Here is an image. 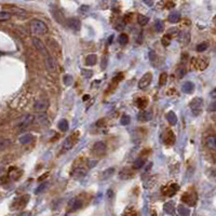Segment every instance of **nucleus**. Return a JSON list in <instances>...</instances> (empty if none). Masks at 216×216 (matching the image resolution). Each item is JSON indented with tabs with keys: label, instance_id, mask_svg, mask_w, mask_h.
I'll use <instances>...</instances> for the list:
<instances>
[{
	"label": "nucleus",
	"instance_id": "nucleus-1",
	"mask_svg": "<svg viewBox=\"0 0 216 216\" xmlns=\"http://www.w3.org/2000/svg\"><path fill=\"white\" fill-rule=\"evenodd\" d=\"M30 29L36 35H44L48 32V26L44 22L39 21V19H34L30 23Z\"/></svg>",
	"mask_w": 216,
	"mask_h": 216
},
{
	"label": "nucleus",
	"instance_id": "nucleus-2",
	"mask_svg": "<svg viewBox=\"0 0 216 216\" xmlns=\"http://www.w3.org/2000/svg\"><path fill=\"white\" fill-rule=\"evenodd\" d=\"M190 109L193 111V116H199L202 112V108H203V100L201 97H195L189 104Z\"/></svg>",
	"mask_w": 216,
	"mask_h": 216
},
{
	"label": "nucleus",
	"instance_id": "nucleus-3",
	"mask_svg": "<svg viewBox=\"0 0 216 216\" xmlns=\"http://www.w3.org/2000/svg\"><path fill=\"white\" fill-rule=\"evenodd\" d=\"M32 44H34V47L36 48V50L39 52V53H41L42 54L44 57H47V56H49L50 55V53L48 52V50H47V48H45V45H44V43L42 42V41L40 40V39H38V38H34L32 39Z\"/></svg>",
	"mask_w": 216,
	"mask_h": 216
},
{
	"label": "nucleus",
	"instance_id": "nucleus-4",
	"mask_svg": "<svg viewBox=\"0 0 216 216\" xmlns=\"http://www.w3.org/2000/svg\"><path fill=\"white\" fill-rule=\"evenodd\" d=\"M193 65L199 70H204L209 66V60L205 57H193Z\"/></svg>",
	"mask_w": 216,
	"mask_h": 216
},
{
	"label": "nucleus",
	"instance_id": "nucleus-5",
	"mask_svg": "<svg viewBox=\"0 0 216 216\" xmlns=\"http://www.w3.org/2000/svg\"><path fill=\"white\" fill-rule=\"evenodd\" d=\"M182 200L189 205H195L196 202H197V195H196L195 191L189 190L182 196Z\"/></svg>",
	"mask_w": 216,
	"mask_h": 216
},
{
	"label": "nucleus",
	"instance_id": "nucleus-6",
	"mask_svg": "<svg viewBox=\"0 0 216 216\" xmlns=\"http://www.w3.org/2000/svg\"><path fill=\"white\" fill-rule=\"evenodd\" d=\"M51 14L53 16V19L57 22L58 24H62V25H65V16L63 14V12L56 6H52L51 8Z\"/></svg>",
	"mask_w": 216,
	"mask_h": 216
},
{
	"label": "nucleus",
	"instance_id": "nucleus-7",
	"mask_svg": "<svg viewBox=\"0 0 216 216\" xmlns=\"http://www.w3.org/2000/svg\"><path fill=\"white\" fill-rule=\"evenodd\" d=\"M79 135H80L79 131H76L73 135H70V136L67 137V138L65 139V142H64V149L65 150L71 149V148H73V146L75 145V143L77 142V138L79 137Z\"/></svg>",
	"mask_w": 216,
	"mask_h": 216
},
{
	"label": "nucleus",
	"instance_id": "nucleus-8",
	"mask_svg": "<svg viewBox=\"0 0 216 216\" xmlns=\"http://www.w3.org/2000/svg\"><path fill=\"white\" fill-rule=\"evenodd\" d=\"M151 81H152V75H151V73L144 74V75L142 76L141 79H139L138 88L142 89V90H144V89H146L150 83H151Z\"/></svg>",
	"mask_w": 216,
	"mask_h": 216
},
{
	"label": "nucleus",
	"instance_id": "nucleus-9",
	"mask_svg": "<svg viewBox=\"0 0 216 216\" xmlns=\"http://www.w3.org/2000/svg\"><path fill=\"white\" fill-rule=\"evenodd\" d=\"M34 120H35V117L32 115H25L24 117H22V119L19 120L17 125H19V129H26L29 125H32Z\"/></svg>",
	"mask_w": 216,
	"mask_h": 216
},
{
	"label": "nucleus",
	"instance_id": "nucleus-10",
	"mask_svg": "<svg viewBox=\"0 0 216 216\" xmlns=\"http://www.w3.org/2000/svg\"><path fill=\"white\" fill-rule=\"evenodd\" d=\"M83 206V201H82L80 198H71L68 202V209L70 211H77V210H80V209Z\"/></svg>",
	"mask_w": 216,
	"mask_h": 216
},
{
	"label": "nucleus",
	"instance_id": "nucleus-11",
	"mask_svg": "<svg viewBox=\"0 0 216 216\" xmlns=\"http://www.w3.org/2000/svg\"><path fill=\"white\" fill-rule=\"evenodd\" d=\"M163 143L167 145H173L175 143V135H174L173 131L167 129L163 132Z\"/></svg>",
	"mask_w": 216,
	"mask_h": 216
},
{
	"label": "nucleus",
	"instance_id": "nucleus-12",
	"mask_svg": "<svg viewBox=\"0 0 216 216\" xmlns=\"http://www.w3.org/2000/svg\"><path fill=\"white\" fill-rule=\"evenodd\" d=\"M106 151V145L103 142H96L93 146V154L96 156H102Z\"/></svg>",
	"mask_w": 216,
	"mask_h": 216
},
{
	"label": "nucleus",
	"instance_id": "nucleus-13",
	"mask_svg": "<svg viewBox=\"0 0 216 216\" xmlns=\"http://www.w3.org/2000/svg\"><path fill=\"white\" fill-rule=\"evenodd\" d=\"M178 189H180V186L177 184H171L163 189V193L165 196H167V197H172V196H174L177 193Z\"/></svg>",
	"mask_w": 216,
	"mask_h": 216
},
{
	"label": "nucleus",
	"instance_id": "nucleus-14",
	"mask_svg": "<svg viewBox=\"0 0 216 216\" xmlns=\"http://www.w3.org/2000/svg\"><path fill=\"white\" fill-rule=\"evenodd\" d=\"M45 67H47V70L49 73H54L56 70V64L53 56L49 55L45 57Z\"/></svg>",
	"mask_w": 216,
	"mask_h": 216
},
{
	"label": "nucleus",
	"instance_id": "nucleus-15",
	"mask_svg": "<svg viewBox=\"0 0 216 216\" xmlns=\"http://www.w3.org/2000/svg\"><path fill=\"white\" fill-rule=\"evenodd\" d=\"M34 108L36 109L37 111H45L48 108H49V102L47 100H39L35 103Z\"/></svg>",
	"mask_w": 216,
	"mask_h": 216
},
{
	"label": "nucleus",
	"instance_id": "nucleus-16",
	"mask_svg": "<svg viewBox=\"0 0 216 216\" xmlns=\"http://www.w3.org/2000/svg\"><path fill=\"white\" fill-rule=\"evenodd\" d=\"M151 118H152V115L150 111H141V112L137 115V120L141 122L149 121V120H151Z\"/></svg>",
	"mask_w": 216,
	"mask_h": 216
},
{
	"label": "nucleus",
	"instance_id": "nucleus-17",
	"mask_svg": "<svg viewBox=\"0 0 216 216\" xmlns=\"http://www.w3.org/2000/svg\"><path fill=\"white\" fill-rule=\"evenodd\" d=\"M68 26H69V28H70V29L77 32V30H79L80 27H81V23H80V21L78 19L73 17V19H70L68 21Z\"/></svg>",
	"mask_w": 216,
	"mask_h": 216
},
{
	"label": "nucleus",
	"instance_id": "nucleus-18",
	"mask_svg": "<svg viewBox=\"0 0 216 216\" xmlns=\"http://www.w3.org/2000/svg\"><path fill=\"white\" fill-rule=\"evenodd\" d=\"M180 13L178 12V11H173V12H171L169 14V16H167V19H169L170 23L172 24H175V23H178V22L180 21Z\"/></svg>",
	"mask_w": 216,
	"mask_h": 216
},
{
	"label": "nucleus",
	"instance_id": "nucleus-19",
	"mask_svg": "<svg viewBox=\"0 0 216 216\" xmlns=\"http://www.w3.org/2000/svg\"><path fill=\"white\" fill-rule=\"evenodd\" d=\"M182 90H183V92L186 93V94H191V93L195 91V84L190 81L184 82L182 87Z\"/></svg>",
	"mask_w": 216,
	"mask_h": 216
},
{
	"label": "nucleus",
	"instance_id": "nucleus-20",
	"mask_svg": "<svg viewBox=\"0 0 216 216\" xmlns=\"http://www.w3.org/2000/svg\"><path fill=\"white\" fill-rule=\"evenodd\" d=\"M167 120L171 125H175V124L177 123L178 119H177V116H176V113L174 112V111H169V112L167 113Z\"/></svg>",
	"mask_w": 216,
	"mask_h": 216
},
{
	"label": "nucleus",
	"instance_id": "nucleus-21",
	"mask_svg": "<svg viewBox=\"0 0 216 216\" xmlns=\"http://www.w3.org/2000/svg\"><path fill=\"white\" fill-rule=\"evenodd\" d=\"M32 139H34V135L30 134V133H27V134L23 135V136H21L19 138V143L22 144V145H26V144H29L32 142Z\"/></svg>",
	"mask_w": 216,
	"mask_h": 216
},
{
	"label": "nucleus",
	"instance_id": "nucleus-22",
	"mask_svg": "<svg viewBox=\"0 0 216 216\" xmlns=\"http://www.w3.org/2000/svg\"><path fill=\"white\" fill-rule=\"evenodd\" d=\"M145 162H146V159L144 158V157H139V158H137L136 160L134 161V163H133V169H135V170L142 169V167L145 165Z\"/></svg>",
	"mask_w": 216,
	"mask_h": 216
},
{
	"label": "nucleus",
	"instance_id": "nucleus-23",
	"mask_svg": "<svg viewBox=\"0 0 216 216\" xmlns=\"http://www.w3.org/2000/svg\"><path fill=\"white\" fill-rule=\"evenodd\" d=\"M113 173H115V169H113V167H109V169L105 170V171H104L103 173H102L101 180H108V178H110L111 176H112Z\"/></svg>",
	"mask_w": 216,
	"mask_h": 216
},
{
	"label": "nucleus",
	"instance_id": "nucleus-24",
	"mask_svg": "<svg viewBox=\"0 0 216 216\" xmlns=\"http://www.w3.org/2000/svg\"><path fill=\"white\" fill-rule=\"evenodd\" d=\"M97 62V56L95 55V54H89L88 56H87L86 58V64L88 65V66H93V65H95Z\"/></svg>",
	"mask_w": 216,
	"mask_h": 216
},
{
	"label": "nucleus",
	"instance_id": "nucleus-25",
	"mask_svg": "<svg viewBox=\"0 0 216 216\" xmlns=\"http://www.w3.org/2000/svg\"><path fill=\"white\" fill-rule=\"evenodd\" d=\"M84 175H86V170L82 169V167H79V169H76L75 171L73 172V174H71V176H73L74 178H76V180L83 177Z\"/></svg>",
	"mask_w": 216,
	"mask_h": 216
},
{
	"label": "nucleus",
	"instance_id": "nucleus-26",
	"mask_svg": "<svg viewBox=\"0 0 216 216\" xmlns=\"http://www.w3.org/2000/svg\"><path fill=\"white\" fill-rule=\"evenodd\" d=\"M48 42L50 43V47H51V49L54 50V51L56 52V54H57V55L60 56V53H61L60 44H58V43L56 42L55 40H53V39H49V41H48Z\"/></svg>",
	"mask_w": 216,
	"mask_h": 216
},
{
	"label": "nucleus",
	"instance_id": "nucleus-27",
	"mask_svg": "<svg viewBox=\"0 0 216 216\" xmlns=\"http://www.w3.org/2000/svg\"><path fill=\"white\" fill-rule=\"evenodd\" d=\"M163 210H164L165 213H167V214H170V215L174 214V212H175V208H174V204L172 203V202L165 203L164 205H163Z\"/></svg>",
	"mask_w": 216,
	"mask_h": 216
},
{
	"label": "nucleus",
	"instance_id": "nucleus-28",
	"mask_svg": "<svg viewBox=\"0 0 216 216\" xmlns=\"http://www.w3.org/2000/svg\"><path fill=\"white\" fill-rule=\"evenodd\" d=\"M48 188H49V183H48V182L42 183V184L39 185V186L36 188V190H35V195H40L41 193L45 191Z\"/></svg>",
	"mask_w": 216,
	"mask_h": 216
},
{
	"label": "nucleus",
	"instance_id": "nucleus-29",
	"mask_svg": "<svg viewBox=\"0 0 216 216\" xmlns=\"http://www.w3.org/2000/svg\"><path fill=\"white\" fill-rule=\"evenodd\" d=\"M68 128H69V124H68V121L66 119H61L60 122H58V129L63 132H66L68 131Z\"/></svg>",
	"mask_w": 216,
	"mask_h": 216
},
{
	"label": "nucleus",
	"instance_id": "nucleus-30",
	"mask_svg": "<svg viewBox=\"0 0 216 216\" xmlns=\"http://www.w3.org/2000/svg\"><path fill=\"white\" fill-rule=\"evenodd\" d=\"M206 145L210 149L214 150L216 148V139H215V136H209L206 138Z\"/></svg>",
	"mask_w": 216,
	"mask_h": 216
},
{
	"label": "nucleus",
	"instance_id": "nucleus-31",
	"mask_svg": "<svg viewBox=\"0 0 216 216\" xmlns=\"http://www.w3.org/2000/svg\"><path fill=\"white\" fill-rule=\"evenodd\" d=\"M131 176H132V172H131L129 169L122 170V171L120 172V174H119V177L122 178V180H128V178H130Z\"/></svg>",
	"mask_w": 216,
	"mask_h": 216
},
{
	"label": "nucleus",
	"instance_id": "nucleus-32",
	"mask_svg": "<svg viewBox=\"0 0 216 216\" xmlns=\"http://www.w3.org/2000/svg\"><path fill=\"white\" fill-rule=\"evenodd\" d=\"M189 39H190V36H189V32H183L180 37V42L183 43L184 45H186L187 43L189 42Z\"/></svg>",
	"mask_w": 216,
	"mask_h": 216
},
{
	"label": "nucleus",
	"instance_id": "nucleus-33",
	"mask_svg": "<svg viewBox=\"0 0 216 216\" xmlns=\"http://www.w3.org/2000/svg\"><path fill=\"white\" fill-rule=\"evenodd\" d=\"M28 199H29V196H24V197L19 198V202H17V209L19 208H24L26 205V203L28 202Z\"/></svg>",
	"mask_w": 216,
	"mask_h": 216
},
{
	"label": "nucleus",
	"instance_id": "nucleus-34",
	"mask_svg": "<svg viewBox=\"0 0 216 216\" xmlns=\"http://www.w3.org/2000/svg\"><path fill=\"white\" fill-rule=\"evenodd\" d=\"M11 144H12V142H11L10 139H8V138L0 139V151H1V150H3V149H6V148H8Z\"/></svg>",
	"mask_w": 216,
	"mask_h": 216
},
{
	"label": "nucleus",
	"instance_id": "nucleus-35",
	"mask_svg": "<svg viewBox=\"0 0 216 216\" xmlns=\"http://www.w3.org/2000/svg\"><path fill=\"white\" fill-rule=\"evenodd\" d=\"M148 21H149V19L143 14H139L138 16H137V22H138V24L142 26H145L146 24L148 23Z\"/></svg>",
	"mask_w": 216,
	"mask_h": 216
},
{
	"label": "nucleus",
	"instance_id": "nucleus-36",
	"mask_svg": "<svg viewBox=\"0 0 216 216\" xmlns=\"http://www.w3.org/2000/svg\"><path fill=\"white\" fill-rule=\"evenodd\" d=\"M118 41H119V43H120V44H122V45L128 44V42H129L128 35H126V34H121L119 36V38H118Z\"/></svg>",
	"mask_w": 216,
	"mask_h": 216
},
{
	"label": "nucleus",
	"instance_id": "nucleus-37",
	"mask_svg": "<svg viewBox=\"0 0 216 216\" xmlns=\"http://www.w3.org/2000/svg\"><path fill=\"white\" fill-rule=\"evenodd\" d=\"M177 211H178V214H180V215H183V216H187V215L190 214V211H189V209L185 208V206H183V205H180V206H178Z\"/></svg>",
	"mask_w": 216,
	"mask_h": 216
},
{
	"label": "nucleus",
	"instance_id": "nucleus-38",
	"mask_svg": "<svg viewBox=\"0 0 216 216\" xmlns=\"http://www.w3.org/2000/svg\"><path fill=\"white\" fill-rule=\"evenodd\" d=\"M148 104V101L147 99H144V97H139L138 100H137V106H138L141 109H144L147 106Z\"/></svg>",
	"mask_w": 216,
	"mask_h": 216
},
{
	"label": "nucleus",
	"instance_id": "nucleus-39",
	"mask_svg": "<svg viewBox=\"0 0 216 216\" xmlns=\"http://www.w3.org/2000/svg\"><path fill=\"white\" fill-rule=\"evenodd\" d=\"M63 82H64V84H65V86H67V87L71 86V84H73V82H74L73 77H71L70 75H65L64 78H63Z\"/></svg>",
	"mask_w": 216,
	"mask_h": 216
},
{
	"label": "nucleus",
	"instance_id": "nucleus-40",
	"mask_svg": "<svg viewBox=\"0 0 216 216\" xmlns=\"http://www.w3.org/2000/svg\"><path fill=\"white\" fill-rule=\"evenodd\" d=\"M131 121V118L129 115H123L121 117V119H120V123L122 124V125H128L129 123H130Z\"/></svg>",
	"mask_w": 216,
	"mask_h": 216
},
{
	"label": "nucleus",
	"instance_id": "nucleus-41",
	"mask_svg": "<svg viewBox=\"0 0 216 216\" xmlns=\"http://www.w3.org/2000/svg\"><path fill=\"white\" fill-rule=\"evenodd\" d=\"M167 75L165 73H162L160 75V78H159V84H160L161 87L165 86V83H167Z\"/></svg>",
	"mask_w": 216,
	"mask_h": 216
},
{
	"label": "nucleus",
	"instance_id": "nucleus-42",
	"mask_svg": "<svg viewBox=\"0 0 216 216\" xmlns=\"http://www.w3.org/2000/svg\"><path fill=\"white\" fill-rule=\"evenodd\" d=\"M171 39L172 38L169 35H165V36L161 39V42H162V44L164 45V47H167V45H170V43H171Z\"/></svg>",
	"mask_w": 216,
	"mask_h": 216
},
{
	"label": "nucleus",
	"instance_id": "nucleus-43",
	"mask_svg": "<svg viewBox=\"0 0 216 216\" xmlns=\"http://www.w3.org/2000/svg\"><path fill=\"white\" fill-rule=\"evenodd\" d=\"M11 19L10 12H0V21H8Z\"/></svg>",
	"mask_w": 216,
	"mask_h": 216
},
{
	"label": "nucleus",
	"instance_id": "nucleus-44",
	"mask_svg": "<svg viewBox=\"0 0 216 216\" xmlns=\"http://www.w3.org/2000/svg\"><path fill=\"white\" fill-rule=\"evenodd\" d=\"M208 48H209V43L208 42H202L197 47V51L198 52H204L206 49H208Z\"/></svg>",
	"mask_w": 216,
	"mask_h": 216
},
{
	"label": "nucleus",
	"instance_id": "nucleus-45",
	"mask_svg": "<svg viewBox=\"0 0 216 216\" xmlns=\"http://www.w3.org/2000/svg\"><path fill=\"white\" fill-rule=\"evenodd\" d=\"M148 55H149V60H150V62L152 63V64H156V61H157V55H156V53H155L152 50H150L149 52H148Z\"/></svg>",
	"mask_w": 216,
	"mask_h": 216
},
{
	"label": "nucleus",
	"instance_id": "nucleus-46",
	"mask_svg": "<svg viewBox=\"0 0 216 216\" xmlns=\"http://www.w3.org/2000/svg\"><path fill=\"white\" fill-rule=\"evenodd\" d=\"M81 74H82V76L83 77H86V78H91L93 76V71L92 70H87V69H81Z\"/></svg>",
	"mask_w": 216,
	"mask_h": 216
},
{
	"label": "nucleus",
	"instance_id": "nucleus-47",
	"mask_svg": "<svg viewBox=\"0 0 216 216\" xmlns=\"http://www.w3.org/2000/svg\"><path fill=\"white\" fill-rule=\"evenodd\" d=\"M156 30L158 32H161L163 30V24L161 21H157L156 22Z\"/></svg>",
	"mask_w": 216,
	"mask_h": 216
},
{
	"label": "nucleus",
	"instance_id": "nucleus-48",
	"mask_svg": "<svg viewBox=\"0 0 216 216\" xmlns=\"http://www.w3.org/2000/svg\"><path fill=\"white\" fill-rule=\"evenodd\" d=\"M167 35H169V36L172 38L173 36H177V35H178V30L176 29V28H172V29H170L169 32H167Z\"/></svg>",
	"mask_w": 216,
	"mask_h": 216
},
{
	"label": "nucleus",
	"instance_id": "nucleus-49",
	"mask_svg": "<svg viewBox=\"0 0 216 216\" xmlns=\"http://www.w3.org/2000/svg\"><path fill=\"white\" fill-rule=\"evenodd\" d=\"M107 56H103V58H102V64H101V68L102 69H105L106 66H107Z\"/></svg>",
	"mask_w": 216,
	"mask_h": 216
},
{
	"label": "nucleus",
	"instance_id": "nucleus-50",
	"mask_svg": "<svg viewBox=\"0 0 216 216\" xmlns=\"http://www.w3.org/2000/svg\"><path fill=\"white\" fill-rule=\"evenodd\" d=\"M89 6H81L79 8V12L80 13H82V14H86V13H88V11H89Z\"/></svg>",
	"mask_w": 216,
	"mask_h": 216
},
{
	"label": "nucleus",
	"instance_id": "nucleus-51",
	"mask_svg": "<svg viewBox=\"0 0 216 216\" xmlns=\"http://www.w3.org/2000/svg\"><path fill=\"white\" fill-rule=\"evenodd\" d=\"M176 75H177V78L182 79V78L184 77V75H185V70H184V69H182V68L177 69V70H176Z\"/></svg>",
	"mask_w": 216,
	"mask_h": 216
},
{
	"label": "nucleus",
	"instance_id": "nucleus-52",
	"mask_svg": "<svg viewBox=\"0 0 216 216\" xmlns=\"http://www.w3.org/2000/svg\"><path fill=\"white\" fill-rule=\"evenodd\" d=\"M124 27H125V22H124V21H120L119 23L117 24V29L118 30H122Z\"/></svg>",
	"mask_w": 216,
	"mask_h": 216
},
{
	"label": "nucleus",
	"instance_id": "nucleus-53",
	"mask_svg": "<svg viewBox=\"0 0 216 216\" xmlns=\"http://www.w3.org/2000/svg\"><path fill=\"white\" fill-rule=\"evenodd\" d=\"M97 164V160H88V165L89 167H93Z\"/></svg>",
	"mask_w": 216,
	"mask_h": 216
},
{
	"label": "nucleus",
	"instance_id": "nucleus-54",
	"mask_svg": "<svg viewBox=\"0 0 216 216\" xmlns=\"http://www.w3.org/2000/svg\"><path fill=\"white\" fill-rule=\"evenodd\" d=\"M106 197H107L109 200H111L113 198V191L111 190V189H108L107 190V193H106Z\"/></svg>",
	"mask_w": 216,
	"mask_h": 216
},
{
	"label": "nucleus",
	"instance_id": "nucleus-55",
	"mask_svg": "<svg viewBox=\"0 0 216 216\" xmlns=\"http://www.w3.org/2000/svg\"><path fill=\"white\" fill-rule=\"evenodd\" d=\"M122 78H123V75H122V74H118V75L115 77V79H113V81H115L116 83H118V82H119Z\"/></svg>",
	"mask_w": 216,
	"mask_h": 216
},
{
	"label": "nucleus",
	"instance_id": "nucleus-56",
	"mask_svg": "<svg viewBox=\"0 0 216 216\" xmlns=\"http://www.w3.org/2000/svg\"><path fill=\"white\" fill-rule=\"evenodd\" d=\"M105 124H106L105 119H100L99 121L96 122V125L97 126H103V125H105Z\"/></svg>",
	"mask_w": 216,
	"mask_h": 216
},
{
	"label": "nucleus",
	"instance_id": "nucleus-57",
	"mask_svg": "<svg viewBox=\"0 0 216 216\" xmlns=\"http://www.w3.org/2000/svg\"><path fill=\"white\" fill-rule=\"evenodd\" d=\"M145 4H147L148 6H151L154 4V0H142Z\"/></svg>",
	"mask_w": 216,
	"mask_h": 216
},
{
	"label": "nucleus",
	"instance_id": "nucleus-58",
	"mask_svg": "<svg viewBox=\"0 0 216 216\" xmlns=\"http://www.w3.org/2000/svg\"><path fill=\"white\" fill-rule=\"evenodd\" d=\"M215 102H213L212 104H211V106L209 107V111H215Z\"/></svg>",
	"mask_w": 216,
	"mask_h": 216
},
{
	"label": "nucleus",
	"instance_id": "nucleus-59",
	"mask_svg": "<svg viewBox=\"0 0 216 216\" xmlns=\"http://www.w3.org/2000/svg\"><path fill=\"white\" fill-rule=\"evenodd\" d=\"M215 93H216V91L215 90H213L212 92H211V97H212V99H215Z\"/></svg>",
	"mask_w": 216,
	"mask_h": 216
},
{
	"label": "nucleus",
	"instance_id": "nucleus-60",
	"mask_svg": "<svg viewBox=\"0 0 216 216\" xmlns=\"http://www.w3.org/2000/svg\"><path fill=\"white\" fill-rule=\"evenodd\" d=\"M112 40H113V35H112V36L109 37V39H108V43H109V44H111V42H112Z\"/></svg>",
	"mask_w": 216,
	"mask_h": 216
},
{
	"label": "nucleus",
	"instance_id": "nucleus-61",
	"mask_svg": "<svg viewBox=\"0 0 216 216\" xmlns=\"http://www.w3.org/2000/svg\"><path fill=\"white\" fill-rule=\"evenodd\" d=\"M86 100H89V95H84V97H83V101H86Z\"/></svg>",
	"mask_w": 216,
	"mask_h": 216
}]
</instances>
